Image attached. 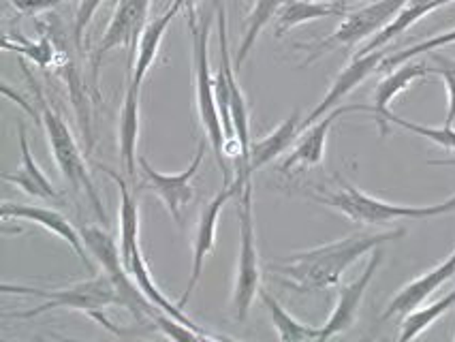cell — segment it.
I'll list each match as a JSON object with an SVG mask.
<instances>
[{
    "label": "cell",
    "instance_id": "1",
    "mask_svg": "<svg viewBox=\"0 0 455 342\" xmlns=\"http://www.w3.org/2000/svg\"><path fill=\"white\" fill-rule=\"evenodd\" d=\"M406 229L383 231V234H351L347 238L331 242V244L316 246V249L295 252L287 259L269 263L267 270L276 278L280 285L293 289V291H325L336 287L353 263L363 255L372 252L385 242L404 238Z\"/></svg>",
    "mask_w": 455,
    "mask_h": 342
},
{
    "label": "cell",
    "instance_id": "2",
    "mask_svg": "<svg viewBox=\"0 0 455 342\" xmlns=\"http://www.w3.org/2000/svg\"><path fill=\"white\" fill-rule=\"evenodd\" d=\"M3 293H18V296H36L45 298V302L41 306L33 310H26V313H15L13 317L18 319H33L39 314L50 313V310L67 308V310H77V313L88 314L90 319H94L100 328H105L111 334L123 336L124 331L116 328L114 323L108 319L105 310L109 306H120V296L118 289H116L114 281L108 274H92L88 281L76 282L71 287L62 289H39V287H22V285H3Z\"/></svg>",
    "mask_w": 455,
    "mask_h": 342
},
{
    "label": "cell",
    "instance_id": "3",
    "mask_svg": "<svg viewBox=\"0 0 455 342\" xmlns=\"http://www.w3.org/2000/svg\"><path fill=\"white\" fill-rule=\"evenodd\" d=\"M336 182L338 191H325V188H323L319 193L306 195H308L310 199H315V202L345 214L348 220H353V223L357 225H387L395 223V220H426L455 212V195H451V197L444 199L441 203L404 205L389 203L379 197H372V195H366L340 176H336Z\"/></svg>",
    "mask_w": 455,
    "mask_h": 342
},
{
    "label": "cell",
    "instance_id": "4",
    "mask_svg": "<svg viewBox=\"0 0 455 342\" xmlns=\"http://www.w3.org/2000/svg\"><path fill=\"white\" fill-rule=\"evenodd\" d=\"M20 67L24 68L26 80H28L30 88H33V94L36 99V118H39L41 126L45 129L47 144H50L52 155H54L58 170H60L62 178L71 184L73 191L86 195V199L90 202V205H92L94 212H97V217L100 219V223H103V227H108V223H109L108 214H105L103 202H100V195L97 188H94L92 178H90L88 165H86V161H84V155H82V150H79L76 137H73L71 131H68V126L65 120H62V115L58 114L54 107H52L50 101H47L45 92L41 91V86L36 84L33 73L26 68L24 60H20Z\"/></svg>",
    "mask_w": 455,
    "mask_h": 342
},
{
    "label": "cell",
    "instance_id": "5",
    "mask_svg": "<svg viewBox=\"0 0 455 342\" xmlns=\"http://www.w3.org/2000/svg\"><path fill=\"white\" fill-rule=\"evenodd\" d=\"M190 33H193V58H195V92H197V112L201 126H204L208 141L214 150L216 161H219L225 184L231 182V170L225 159V123L216 101L214 77L210 73V22L201 15L188 18Z\"/></svg>",
    "mask_w": 455,
    "mask_h": 342
},
{
    "label": "cell",
    "instance_id": "6",
    "mask_svg": "<svg viewBox=\"0 0 455 342\" xmlns=\"http://www.w3.org/2000/svg\"><path fill=\"white\" fill-rule=\"evenodd\" d=\"M79 234H82L84 244H86L90 255L99 261L103 272L114 281L120 296V306L131 310V314H133L137 321L155 319L158 306H155V304L144 296V291L137 287L133 276H131L129 270L124 267L123 252H120L116 240L111 238L109 231L92 227V225H82V227H79Z\"/></svg>",
    "mask_w": 455,
    "mask_h": 342
},
{
    "label": "cell",
    "instance_id": "7",
    "mask_svg": "<svg viewBox=\"0 0 455 342\" xmlns=\"http://www.w3.org/2000/svg\"><path fill=\"white\" fill-rule=\"evenodd\" d=\"M237 219H240V252H237L235 285H234V317L244 321L248 317L252 302L261 289V266H259L255 214H252V182L248 180L237 195Z\"/></svg>",
    "mask_w": 455,
    "mask_h": 342
},
{
    "label": "cell",
    "instance_id": "8",
    "mask_svg": "<svg viewBox=\"0 0 455 342\" xmlns=\"http://www.w3.org/2000/svg\"><path fill=\"white\" fill-rule=\"evenodd\" d=\"M406 4H409V0H374V3L366 4V7L348 13L345 22L338 26L330 36L319 41V44L298 45L299 50L310 52L301 67L312 65V62L319 60L323 54L336 50V47H353L357 45L359 41L380 33V30H383L385 26L406 7Z\"/></svg>",
    "mask_w": 455,
    "mask_h": 342
},
{
    "label": "cell",
    "instance_id": "9",
    "mask_svg": "<svg viewBox=\"0 0 455 342\" xmlns=\"http://www.w3.org/2000/svg\"><path fill=\"white\" fill-rule=\"evenodd\" d=\"M204 156H205V141H199L197 152H195L190 165L184 171L173 173V176L156 171L155 167L148 163L146 156H140V173L144 176L146 188L161 199L167 212L172 214V219L178 223V227H184V214H187L188 205L195 197L193 180L195 176H197L201 163H204Z\"/></svg>",
    "mask_w": 455,
    "mask_h": 342
},
{
    "label": "cell",
    "instance_id": "10",
    "mask_svg": "<svg viewBox=\"0 0 455 342\" xmlns=\"http://www.w3.org/2000/svg\"><path fill=\"white\" fill-rule=\"evenodd\" d=\"M248 180H251V176L237 171L235 180L227 182L225 187H222L220 191L214 195V199H212V202L205 205L204 210H201V217H199V223H197V234H195V244H193V267H190L188 285H187V289H184L182 298H180V302H178V306L182 310L187 308L190 298H193L195 289H197V285H199L201 272H204L205 257H208L210 252L214 251L216 227H219V217H220L222 208H225L227 202H231V199L237 197V195L242 193V188H244V184Z\"/></svg>",
    "mask_w": 455,
    "mask_h": 342
},
{
    "label": "cell",
    "instance_id": "11",
    "mask_svg": "<svg viewBox=\"0 0 455 342\" xmlns=\"http://www.w3.org/2000/svg\"><path fill=\"white\" fill-rule=\"evenodd\" d=\"M148 13H150V0H120L116 7L114 18L105 30L103 39L92 52V88L97 91L99 84V68L103 58L116 47H126L129 56H135L137 39H141V33L148 26Z\"/></svg>",
    "mask_w": 455,
    "mask_h": 342
},
{
    "label": "cell",
    "instance_id": "12",
    "mask_svg": "<svg viewBox=\"0 0 455 342\" xmlns=\"http://www.w3.org/2000/svg\"><path fill=\"white\" fill-rule=\"evenodd\" d=\"M216 13H219V44H220V67L227 76V91H229V115L231 129H234V139L240 144L242 155L237 159V167H244L248 161V150H251V112L244 92L235 80L234 67L235 62L229 56V39H227V13L225 3L216 0Z\"/></svg>",
    "mask_w": 455,
    "mask_h": 342
},
{
    "label": "cell",
    "instance_id": "13",
    "mask_svg": "<svg viewBox=\"0 0 455 342\" xmlns=\"http://www.w3.org/2000/svg\"><path fill=\"white\" fill-rule=\"evenodd\" d=\"M380 263H383V249L377 246V249L370 252V259L366 263V267H363V272L359 274L355 281L340 289V296H338V302L331 310L330 319L325 321V325H321L319 340L336 338V336L345 334L347 330H351L353 325H355L362 299L366 296L374 274L379 272Z\"/></svg>",
    "mask_w": 455,
    "mask_h": 342
},
{
    "label": "cell",
    "instance_id": "14",
    "mask_svg": "<svg viewBox=\"0 0 455 342\" xmlns=\"http://www.w3.org/2000/svg\"><path fill=\"white\" fill-rule=\"evenodd\" d=\"M351 112H372V105H338L336 109H331L330 114L323 115L321 120H316L315 124H310L308 129L301 131V139L298 141L291 155L283 161L280 171L291 173L295 170H308V167L321 165L325 159V146H327V135H330L331 126L336 124L338 118H342L345 114Z\"/></svg>",
    "mask_w": 455,
    "mask_h": 342
},
{
    "label": "cell",
    "instance_id": "15",
    "mask_svg": "<svg viewBox=\"0 0 455 342\" xmlns=\"http://www.w3.org/2000/svg\"><path fill=\"white\" fill-rule=\"evenodd\" d=\"M3 220L4 223H9L12 219H20V220H30V223L39 225V227H44L45 231H50V234L58 235L60 240H65L68 246H71L73 251H76V255L79 257V261L84 263V266L88 267L90 274H97L94 272V263L90 259V251L86 249V244H84V238L82 234H79V229L73 227L68 220L62 217L60 212H56V210L52 208H44V205H28V203H3Z\"/></svg>",
    "mask_w": 455,
    "mask_h": 342
},
{
    "label": "cell",
    "instance_id": "16",
    "mask_svg": "<svg viewBox=\"0 0 455 342\" xmlns=\"http://www.w3.org/2000/svg\"><path fill=\"white\" fill-rule=\"evenodd\" d=\"M385 56H387L385 52L374 50V52H370V54H357L355 58H353V60L348 62L345 68H342L340 76L333 80V84L330 86V92L323 97V101L316 105L315 109H312V112L308 114V118L301 120V131L308 129L310 124H315L316 120L323 118V115L330 114L331 109H336L347 94H351L359 86V84H362L363 80H368L374 71H379L380 62L385 60Z\"/></svg>",
    "mask_w": 455,
    "mask_h": 342
},
{
    "label": "cell",
    "instance_id": "17",
    "mask_svg": "<svg viewBox=\"0 0 455 342\" xmlns=\"http://www.w3.org/2000/svg\"><path fill=\"white\" fill-rule=\"evenodd\" d=\"M453 276H455V251L443 263H438L436 267H432L430 272H426L423 276L415 278V281H411L409 285L402 287L394 296V299L387 304L385 313L380 314V321L398 317V314L404 317V314L412 313V310L419 308L438 287H443L444 282L451 281Z\"/></svg>",
    "mask_w": 455,
    "mask_h": 342
},
{
    "label": "cell",
    "instance_id": "18",
    "mask_svg": "<svg viewBox=\"0 0 455 342\" xmlns=\"http://www.w3.org/2000/svg\"><path fill=\"white\" fill-rule=\"evenodd\" d=\"M427 73H430V68H427L423 62L419 60H406L402 62L400 67H395V71L387 73V76L383 77L377 84V88H374V103H372V114L374 118H377V124H379V131H380V137H387L389 135V123H387V115L391 112V101H394L395 97H398L400 92L409 91L411 84L421 80V77H426Z\"/></svg>",
    "mask_w": 455,
    "mask_h": 342
},
{
    "label": "cell",
    "instance_id": "19",
    "mask_svg": "<svg viewBox=\"0 0 455 342\" xmlns=\"http://www.w3.org/2000/svg\"><path fill=\"white\" fill-rule=\"evenodd\" d=\"M20 133V152H22V165H20L18 171H4L3 180L12 182L13 187H18L20 191L36 199H47V202H58L62 199V195L56 191L54 184L50 182V178L45 176L44 170L39 167V163L35 161L33 152H30L28 137H26V126L20 123L18 124Z\"/></svg>",
    "mask_w": 455,
    "mask_h": 342
},
{
    "label": "cell",
    "instance_id": "20",
    "mask_svg": "<svg viewBox=\"0 0 455 342\" xmlns=\"http://www.w3.org/2000/svg\"><path fill=\"white\" fill-rule=\"evenodd\" d=\"M301 133V115L298 109L284 120L283 124H278L272 133L263 137L257 144H251V150H248V161L244 167H237V171L246 173V176H252V171L261 170L267 163L278 159L284 150L289 148L295 141V137Z\"/></svg>",
    "mask_w": 455,
    "mask_h": 342
},
{
    "label": "cell",
    "instance_id": "21",
    "mask_svg": "<svg viewBox=\"0 0 455 342\" xmlns=\"http://www.w3.org/2000/svg\"><path fill=\"white\" fill-rule=\"evenodd\" d=\"M348 13V4L342 0H287L276 15V36H284L291 28L315 22L323 18H342Z\"/></svg>",
    "mask_w": 455,
    "mask_h": 342
},
{
    "label": "cell",
    "instance_id": "22",
    "mask_svg": "<svg viewBox=\"0 0 455 342\" xmlns=\"http://www.w3.org/2000/svg\"><path fill=\"white\" fill-rule=\"evenodd\" d=\"M180 12H182V9H180L178 4H169L165 13L148 22L144 33H141L140 45H137L135 67H133V73H131V82H129L131 88L141 91V84H144L148 71H150L152 65H155L158 50H161L163 36H165L169 24L173 22V18H176Z\"/></svg>",
    "mask_w": 455,
    "mask_h": 342
},
{
    "label": "cell",
    "instance_id": "23",
    "mask_svg": "<svg viewBox=\"0 0 455 342\" xmlns=\"http://www.w3.org/2000/svg\"><path fill=\"white\" fill-rule=\"evenodd\" d=\"M140 99H141V91L126 86L123 112H120V126H118L120 156H123L124 171L131 182L137 178V165H140V156H137V141H140Z\"/></svg>",
    "mask_w": 455,
    "mask_h": 342
},
{
    "label": "cell",
    "instance_id": "24",
    "mask_svg": "<svg viewBox=\"0 0 455 342\" xmlns=\"http://www.w3.org/2000/svg\"><path fill=\"white\" fill-rule=\"evenodd\" d=\"M259 299H261L263 308L267 310L269 319H272L274 328L278 331V338L284 342H306V340H319L321 328H312V325L301 323L289 314L287 310L283 308V304L278 302L272 293L266 291V289H259Z\"/></svg>",
    "mask_w": 455,
    "mask_h": 342
},
{
    "label": "cell",
    "instance_id": "25",
    "mask_svg": "<svg viewBox=\"0 0 455 342\" xmlns=\"http://www.w3.org/2000/svg\"><path fill=\"white\" fill-rule=\"evenodd\" d=\"M455 306V291L447 293V296L438 299V302L430 304V306H423V308H415L412 313L404 314L400 325V342H409L419 338L426 330H430L434 325V321H438L443 317L444 313H449Z\"/></svg>",
    "mask_w": 455,
    "mask_h": 342
},
{
    "label": "cell",
    "instance_id": "26",
    "mask_svg": "<svg viewBox=\"0 0 455 342\" xmlns=\"http://www.w3.org/2000/svg\"><path fill=\"white\" fill-rule=\"evenodd\" d=\"M3 47H4V50H9V52H18V54L26 56L30 62H35V65L39 68L56 67V62H58L56 56L60 54V52L56 50V45L52 44L50 39H47L45 30H44V36H41L39 41L28 39V36L20 33V30H18V33L4 35Z\"/></svg>",
    "mask_w": 455,
    "mask_h": 342
},
{
    "label": "cell",
    "instance_id": "27",
    "mask_svg": "<svg viewBox=\"0 0 455 342\" xmlns=\"http://www.w3.org/2000/svg\"><path fill=\"white\" fill-rule=\"evenodd\" d=\"M287 0H257L255 7H252L251 15H248V26L244 39H242L240 47H237V56H235V65H242L246 60L248 54L252 52V45L257 44V36L261 35V30L269 24V20L274 15H278L280 9Z\"/></svg>",
    "mask_w": 455,
    "mask_h": 342
},
{
    "label": "cell",
    "instance_id": "28",
    "mask_svg": "<svg viewBox=\"0 0 455 342\" xmlns=\"http://www.w3.org/2000/svg\"><path fill=\"white\" fill-rule=\"evenodd\" d=\"M387 123L389 124H395V126H402V129L411 131V133L423 137V139L432 141V144L441 146L444 150H453L455 152V126H426V124H417V123H411V120H404L400 118V115H395L394 112H389L387 115Z\"/></svg>",
    "mask_w": 455,
    "mask_h": 342
},
{
    "label": "cell",
    "instance_id": "29",
    "mask_svg": "<svg viewBox=\"0 0 455 342\" xmlns=\"http://www.w3.org/2000/svg\"><path fill=\"white\" fill-rule=\"evenodd\" d=\"M451 44H455V28L447 30V33L434 35V36H430V39L421 41V44H417V45L406 47V50H402V52H395V54H391V56H385V60L380 62V68H395V67H400L402 62L412 60V58H417L419 54H426V52H436V50H441V47L451 45Z\"/></svg>",
    "mask_w": 455,
    "mask_h": 342
},
{
    "label": "cell",
    "instance_id": "30",
    "mask_svg": "<svg viewBox=\"0 0 455 342\" xmlns=\"http://www.w3.org/2000/svg\"><path fill=\"white\" fill-rule=\"evenodd\" d=\"M436 62L438 68H430V73L441 76L444 88H447V120H444V124L455 126V60L436 56Z\"/></svg>",
    "mask_w": 455,
    "mask_h": 342
},
{
    "label": "cell",
    "instance_id": "31",
    "mask_svg": "<svg viewBox=\"0 0 455 342\" xmlns=\"http://www.w3.org/2000/svg\"><path fill=\"white\" fill-rule=\"evenodd\" d=\"M100 3H103V0H79L77 15H76V28H73V41H76L77 50H82L84 47V33H86L88 24L92 22L94 13L99 12Z\"/></svg>",
    "mask_w": 455,
    "mask_h": 342
},
{
    "label": "cell",
    "instance_id": "32",
    "mask_svg": "<svg viewBox=\"0 0 455 342\" xmlns=\"http://www.w3.org/2000/svg\"><path fill=\"white\" fill-rule=\"evenodd\" d=\"M60 3H67V0H12L13 7L22 15H28V18H36L39 13L50 12Z\"/></svg>",
    "mask_w": 455,
    "mask_h": 342
},
{
    "label": "cell",
    "instance_id": "33",
    "mask_svg": "<svg viewBox=\"0 0 455 342\" xmlns=\"http://www.w3.org/2000/svg\"><path fill=\"white\" fill-rule=\"evenodd\" d=\"M172 4H178L180 9L188 12V18H195V15H199V12H197L199 0H172Z\"/></svg>",
    "mask_w": 455,
    "mask_h": 342
},
{
    "label": "cell",
    "instance_id": "34",
    "mask_svg": "<svg viewBox=\"0 0 455 342\" xmlns=\"http://www.w3.org/2000/svg\"><path fill=\"white\" fill-rule=\"evenodd\" d=\"M430 165H438V167H455V159H443V161H430Z\"/></svg>",
    "mask_w": 455,
    "mask_h": 342
}]
</instances>
